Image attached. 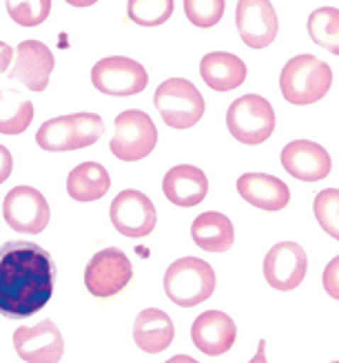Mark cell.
Returning a JSON list of instances; mask_svg holds the SVG:
<instances>
[{"label":"cell","instance_id":"1","mask_svg":"<svg viewBox=\"0 0 339 363\" xmlns=\"http://www.w3.org/2000/svg\"><path fill=\"white\" fill-rule=\"evenodd\" d=\"M56 264L38 244L13 240L0 246V315L27 319L51 301Z\"/></svg>","mask_w":339,"mask_h":363},{"label":"cell","instance_id":"2","mask_svg":"<svg viewBox=\"0 0 339 363\" xmlns=\"http://www.w3.org/2000/svg\"><path fill=\"white\" fill-rule=\"evenodd\" d=\"M333 84V69L311 53L291 58L282 69L279 89L291 104H313L322 100Z\"/></svg>","mask_w":339,"mask_h":363},{"label":"cell","instance_id":"3","mask_svg":"<svg viewBox=\"0 0 339 363\" xmlns=\"http://www.w3.org/2000/svg\"><path fill=\"white\" fill-rule=\"evenodd\" d=\"M104 133V122L96 113H74L47 120L38 133L35 142L43 151L49 153H65V151H80L96 144Z\"/></svg>","mask_w":339,"mask_h":363},{"label":"cell","instance_id":"4","mask_svg":"<svg viewBox=\"0 0 339 363\" xmlns=\"http://www.w3.org/2000/svg\"><path fill=\"white\" fill-rule=\"evenodd\" d=\"M216 270L200 257H180L165 272V293L180 308H193L216 293Z\"/></svg>","mask_w":339,"mask_h":363},{"label":"cell","instance_id":"5","mask_svg":"<svg viewBox=\"0 0 339 363\" xmlns=\"http://www.w3.org/2000/svg\"><path fill=\"white\" fill-rule=\"evenodd\" d=\"M153 104L171 129H191L204 116V98L191 80L169 78L155 89Z\"/></svg>","mask_w":339,"mask_h":363},{"label":"cell","instance_id":"6","mask_svg":"<svg viewBox=\"0 0 339 363\" xmlns=\"http://www.w3.org/2000/svg\"><path fill=\"white\" fill-rule=\"evenodd\" d=\"M226 126L238 142L255 147V144H262L273 135L275 111L266 98L257 94H246L228 106Z\"/></svg>","mask_w":339,"mask_h":363},{"label":"cell","instance_id":"7","mask_svg":"<svg viewBox=\"0 0 339 363\" xmlns=\"http://www.w3.org/2000/svg\"><path fill=\"white\" fill-rule=\"evenodd\" d=\"M133 277V266L127 252L120 248H104L91 257L84 268V286L98 299H109L122 293Z\"/></svg>","mask_w":339,"mask_h":363},{"label":"cell","instance_id":"8","mask_svg":"<svg viewBox=\"0 0 339 363\" xmlns=\"http://www.w3.org/2000/svg\"><path fill=\"white\" fill-rule=\"evenodd\" d=\"M157 144V129L153 120L140 111L127 108L116 118V133L111 138V153L122 162L145 160Z\"/></svg>","mask_w":339,"mask_h":363},{"label":"cell","instance_id":"9","mask_svg":"<svg viewBox=\"0 0 339 363\" xmlns=\"http://www.w3.org/2000/svg\"><path fill=\"white\" fill-rule=\"evenodd\" d=\"M91 82L104 96L127 98V96H138L147 89L149 74H147V69L140 62H135L133 58L109 56L94 65Z\"/></svg>","mask_w":339,"mask_h":363},{"label":"cell","instance_id":"10","mask_svg":"<svg viewBox=\"0 0 339 363\" xmlns=\"http://www.w3.org/2000/svg\"><path fill=\"white\" fill-rule=\"evenodd\" d=\"M3 217L11 230L38 235L51 220V208L45 195L33 186H13L3 199Z\"/></svg>","mask_w":339,"mask_h":363},{"label":"cell","instance_id":"11","mask_svg":"<svg viewBox=\"0 0 339 363\" xmlns=\"http://www.w3.org/2000/svg\"><path fill=\"white\" fill-rule=\"evenodd\" d=\"M111 224L129 240H140L153 233L157 213L151 199L135 189H127L116 195L111 202Z\"/></svg>","mask_w":339,"mask_h":363},{"label":"cell","instance_id":"12","mask_svg":"<svg viewBox=\"0 0 339 363\" xmlns=\"http://www.w3.org/2000/svg\"><path fill=\"white\" fill-rule=\"evenodd\" d=\"M13 350L27 363H60L65 354L62 333L51 319L38 325H21L13 333Z\"/></svg>","mask_w":339,"mask_h":363},{"label":"cell","instance_id":"13","mask_svg":"<svg viewBox=\"0 0 339 363\" xmlns=\"http://www.w3.org/2000/svg\"><path fill=\"white\" fill-rule=\"evenodd\" d=\"M309 255L297 242H279L264 257V279L275 290L289 293L306 277Z\"/></svg>","mask_w":339,"mask_h":363},{"label":"cell","instance_id":"14","mask_svg":"<svg viewBox=\"0 0 339 363\" xmlns=\"http://www.w3.org/2000/svg\"><path fill=\"white\" fill-rule=\"evenodd\" d=\"M235 25L246 47L264 49L277 38V13L269 0H240L235 9Z\"/></svg>","mask_w":339,"mask_h":363},{"label":"cell","instance_id":"15","mask_svg":"<svg viewBox=\"0 0 339 363\" xmlns=\"http://www.w3.org/2000/svg\"><path fill=\"white\" fill-rule=\"evenodd\" d=\"M53 53L40 40H23L16 49V60L9 69V78L23 82L29 91H45L53 71Z\"/></svg>","mask_w":339,"mask_h":363},{"label":"cell","instance_id":"16","mask_svg":"<svg viewBox=\"0 0 339 363\" xmlns=\"http://www.w3.org/2000/svg\"><path fill=\"white\" fill-rule=\"evenodd\" d=\"M282 167L301 182H319L330 173L333 160L322 144L311 140H293L282 149Z\"/></svg>","mask_w":339,"mask_h":363},{"label":"cell","instance_id":"17","mask_svg":"<svg viewBox=\"0 0 339 363\" xmlns=\"http://www.w3.org/2000/svg\"><path fill=\"white\" fill-rule=\"evenodd\" d=\"M191 339L195 348L206 357H220L233 348L238 339V325L222 311H206L193 321Z\"/></svg>","mask_w":339,"mask_h":363},{"label":"cell","instance_id":"18","mask_svg":"<svg viewBox=\"0 0 339 363\" xmlns=\"http://www.w3.org/2000/svg\"><path fill=\"white\" fill-rule=\"evenodd\" d=\"M238 193L248 204L262 211H282L291 202V189L269 173H244L238 179Z\"/></svg>","mask_w":339,"mask_h":363},{"label":"cell","instance_id":"19","mask_svg":"<svg viewBox=\"0 0 339 363\" xmlns=\"http://www.w3.org/2000/svg\"><path fill=\"white\" fill-rule=\"evenodd\" d=\"M162 191L167 199L175 206L191 208L204 202L209 193V179L202 169L193 164H177L169 169L162 182Z\"/></svg>","mask_w":339,"mask_h":363},{"label":"cell","instance_id":"20","mask_svg":"<svg viewBox=\"0 0 339 363\" xmlns=\"http://www.w3.org/2000/svg\"><path fill=\"white\" fill-rule=\"evenodd\" d=\"M175 337L171 317L160 308H145L133 321V341L140 350L157 354L167 350Z\"/></svg>","mask_w":339,"mask_h":363},{"label":"cell","instance_id":"21","mask_svg":"<svg viewBox=\"0 0 339 363\" xmlns=\"http://www.w3.org/2000/svg\"><path fill=\"white\" fill-rule=\"evenodd\" d=\"M200 74L213 91L226 94V91L238 89L246 80V65L235 53L211 51L200 62Z\"/></svg>","mask_w":339,"mask_h":363},{"label":"cell","instance_id":"22","mask_svg":"<svg viewBox=\"0 0 339 363\" xmlns=\"http://www.w3.org/2000/svg\"><path fill=\"white\" fill-rule=\"evenodd\" d=\"M191 240L206 252H226L235 242V228L226 215L206 211L193 220Z\"/></svg>","mask_w":339,"mask_h":363},{"label":"cell","instance_id":"23","mask_svg":"<svg viewBox=\"0 0 339 363\" xmlns=\"http://www.w3.org/2000/svg\"><path fill=\"white\" fill-rule=\"evenodd\" d=\"M111 189V177L98 162H82L67 175V193L76 202H96Z\"/></svg>","mask_w":339,"mask_h":363},{"label":"cell","instance_id":"24","mask_svg":"<svg viewBox=\"0 0 339 363\" xmlns=\"http://www.w3.org/2000/svg\"><path fill=\"white\" fill-rule=\"evenodd\" d=\"M33 120V102L21 91L0 89V133L21 135L29 129Z\"/></svg>","mask_w":339,"mask_h":363},{"label":"cell","instance_id":"25","mask_svg":"<svg viewBox=\"0 0 339 363\" xmlns=\"http://www.w3.org/2000/svg\"><path fill=\"white\" fill-rule=\"evenodd\" d=\"M309 35L317 47L333 56L339 53V11L335 7H319L309 16Z\"/></svg>","mask_w":339,"mask_h":363},{"label":"cell","instance_id":"26","mask_svg":"<svg viewBox=\"0 0 339 363\" xmlns=\"http://www.w3.org/2000/svg\"><path fill=\"white\" fill-rule=\"evenodd\" d=\"M175 9L173 0H131L129 18L140 27H160L167 23Z\"/></svg>","mask_w":339,"mask_h":363},{"label":"cell","instance_id":"27","mask_svg":"<svg viewBox=\"0 0 339 363\" xmlns=\"http://www.w3.org/2000/svg\"><path fill=\"white\" fill-rule=\"evenodd\" d=\"M53 3L51 0H7V11L11 16V21L21 27H38L45 23L51 13Z\"/></svg>","mask_w":339,"mask_h":363},{"label":"cell","instance_id":"28","mask_svg":"<svg viewBox=\"0 0 339 363\" xmlns=\"http://www.w3.org/2000/svg\"><path fill=\"white\" fill-rule=\"evenodd\" d=\"M315 217L333 240H339V191L326 189L315 197Z\"/></svg>","mask_w":339,"mask_h":363},{"label":"cell","instance_id":"29","mask_svg":"<svg viewBox=\"0 0 339 363\" xmlns=\"http://www.w3.org/2000/svg\"><path fill=\"white\" fill-rule=\"evenodd\" d=\"M224 7V0H187L184 13L195 27L209 29L222 21Z\"/></svg>","mask_w":339,"mask_h":363},{"label":"cell","instance_id":"30","mask_svg":"<svg viewBox=\"0 0 339 363\" xmlns=\"http://www.w3.org/2000/svg\"><path fill=\"white\" fill-rule=\"evenodd\" d=\"M337 270H339V259L335 257L328 266H326V272H324V286L328 290V295L333 299H339V284H337Z\"/></svg>","mask_w":339,"mask_h":363},{"label":"cell","instance_id":"31","mask_svg":"<svg viewBox=\"0 0 339 363\" xmlns=\"http://www.w3.org/2000/svg\"><path fill=\"white\" fill-rule=\"evenodd\" d=\"M11 169H13V157L9 153V149L0 144V184L11 175Z\"/></svg>","mask_w":339,"mask_h":363},{"label":"cell","instance_id":"32","mask_svg":"<svg viewBox=\"0 0 339 363\" xmlns=\"http://www.w3.org/2000/svg\"><path fill=\"white\" fill-rule=\"evenodd\" d=\"M11 56H13V49L7 43L0 40V74L7 71V67L11 65Z\"/></svg>","mask_w":339,"mask_h":363},{"label":"cell","instance_id":"33","mask_svg":"<svg viewBox=\"0 0 339 363\" xmlns=\"http://www.w3.org/2000/svg\"><path fill=\"white\" fill-rule=\"evenodd\" d=\"M248 363H269V361H266V341L264 339L257 343V352H255V357Z\"/></svg>","mask_w":339,"mask_h":363},{"label":"cell","instance_id":"34","mask_svg":"<svg viewBox=\"0 0 339 363\" xmlns=\"http://www.w3.org/2000/svg\"><path fill=\"white\" fill-rule=\"evenodd\" d=\"M165 363H200V361H195V359L189 357V354H175V357H171V359L165 361Z\"/></svg>","mask_w":339,"mask_h":363},{"label":"cell","instance_id":"35","mask_svg":"<svg viewBox=\"0 0 339 363\" xmlns=\"http://www.w3.org/2000/svg\"><path fill=\"white\" fill-rule=\"evenodd\" d=\"M330 363H337V361H330Z\"/></svg>","mask_w":339,"mask_h":363}]
</instances>
